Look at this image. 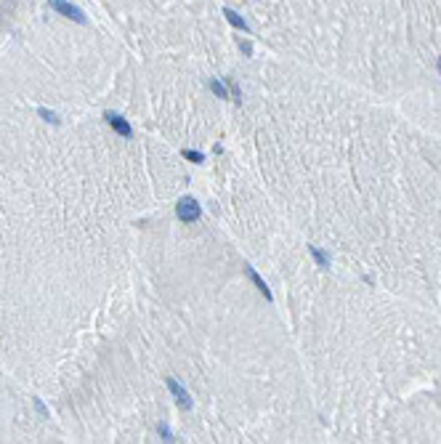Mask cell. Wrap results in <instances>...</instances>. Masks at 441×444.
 Returning a JSON list of instances; mask_svg holds the SVG:
<instances>
[{"mask_svg": "<svg viewBox=\"0 0 441 444\" xmlns=\"http://www.w3.org/2000/svg\"><path fill=\"white\" fill-rule=\"evenodd\" d=\"M210 88H213V94H215V96H220V99H229V94H226V88H224V85H220L218 80H215V83H213Z\"/></svg>", "mask_w": 441, "mask_h": 444, "instance_id": "cell-10", "label": "cell"}, {"mask_svg": "<svg viewBox=\"0 0 441 444\" xmlns=\"http://www.w3.org/2000/svg\"><path fill=\"white\" fill-rule=\"evenodd\" d=\"M51 8H53V11H59L61 16L75 19V22H80V24H85V22H88V19L83 16V11L77 8V6H72V3H67V0H51Z\"/></svg>", "mask_w": 441, "mask_h": 444, "instance_id": "cell-3", "label": "cell"}, {"mask_svg": "<svg viewBox=\"0 0 441 444\" xmlns=\"http://www.w3.org/2000/svg\"><path fill=\"white\" fill-rule=\"evenodd\" d=\"M35 407H38V412H40L43 418H48V412H45V407H43V402H40V399H35Z\"/></svg>", "mask_w": 441, "mask_h": 444, "instance_id": "cell-11", "label": "cell"}, {"mask_svg": "<svg viewBox=\"0 0 441 444\" xmlns=\"http://www.w3.org/2000/svg\"><path fill=\"white\" fill-rule=\"evenodd\" d=\"M104 117H106V122H109V125H112L120 136H125V139H131V136H133V128L128 125V120H122V117L115 115V112H106Z\"/></svg>", "mask_w": 441, "mask_h": 444, "instance_id": "cell-4", "label": "cell"}, {"mask_svg": "<svg viewBox=\"0 0 441 444\" xmlns=\"http://www.w3.org/2000/svg\"><path fill=\"white\" fill-rule=\"evenodd\" d=\"M168 388H170V394H173V399H176V404L183 410V412H189L192 410V396L186 394V388L178 383L176 378H168Z\"/></svg>", "mask_w": 441, "mask_h": 444, "instance_id": "cell-2", "label": "cell"}, {"mask_svg": "<svg viewBox=\"0 0 441 444\" xmlns=\"http://www.w3.org/2000/svg\"><path fill=\"white\" fill-rule=\"evenodd\" d=\"M38 115H40L43 120H48V122H59V117H56L51 109H45V106H40V109H38Z\"/></svg>", "mask_w": 441, "mask_h": 444, "instance_id": "cell-9", "label": "cell"}, {"mask_svg": "<svg viewBox=\"0 0 441 444\" xmlns=\"http://www.w3.org/2000/svg\"><path fill=\"white\" fill-rule=\"evenodd\" d=\"M176 216H178V221H183V224H194V221H199V216H202L199 202L194 200V197H181L178 205H176Z\"/></svg>", "mask_w": 441, "mask_h": 444, "instance_id": "cell-1", "label": "cell"}, {"mask_svg": "<svg viewBox=\"0 0 441 444\" xmlns=\"http://www.w3.org/2000/svg\"><path fill=\"white\" fill-rule=\"evenodd\" d=\"M224 13H226V19H229V22H231L234 27H240V29H247V24H245V19H242V16H237V13H234V11H229V8H226Z\"/></svg>", "mask_w": 441, "mask_h": 444, "instance_id": "cell-7", "label": "cell"}, {"mask_svg": "<svg viewBox=\"0 0 441 444\" xmlns=\"http://www.w3.org/2000/svg\"><path fill=\"white\" fill-rule=\"evenodd\" d=\"M438 72H441V59H438Z\"/></svg>", "mask_w": 441, "mask_h": 444, "instance_id": "cell-12", "label": "cell"}, {"mask_svg": "<svg viewBox=\"0 0 441 444\" xmlns=\"http://www.w3.org/2000/svg\"><path fill=\"white\" fill-rule=\"evenodd\" d=\"M181 155L186 160H192V162H205V155H202V152H194V149H183Z\"/></svg>", "mask_w": 441, "mask_h": 444, "instance_id": "cell-8", "label": "cell"}, {"mask_svg": "<svg viewBox=\"0 0 441 444\" xmlns=\"http://www.w3.org/2000/svg\"><path fill=\"white\" fill-rule=\"evenodd\" d=\"M308 253L314 255V261H317V266H319V269H327V266H329V255H327V253H322V250L317 248V245H308Z\"/></svg>", "mask_w": 441, "mask_h": 444, "instance_id": "cell-6", "label": "cell"}, {"mask_svg": "<svg viewBox=\"0 0 441 444\" xmlns=\"http://www.w3.org/2000/svg\"><path fill=\"white\" fill-rule=\"evenodd\" d=\"M245 269H247V277H250V280H253V285H255V287L261 290V293H263L266 298H269V301H271L274 295H271V290H269V285H266V282H263V277H261V274H258V271H255L253 266H245Z\"/></svg>", "mask_w": 441, "mask_h": 444, "instance_id": "cell-5", "label": "cell"}]
</instances>
